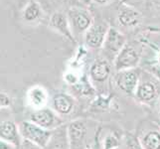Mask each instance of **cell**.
<instances>
[{
	"mask_svg": "<svg viewBox=\"0 0 160 149\" xmlns=\"http://www.w3.org/2000/svg\"><path fill=\"white\" fill-rule=\"evenodd\" d=\"M143 54V45L139 42L130 41L125 44L114 58L112 66L115 72L138 68Z\"/></svg>",
	"mask_w": 160,
	"mask_h": 149,
	"instance_id": "1",
	"label": "cell"
},
{
	"mask_svg": "<svg viewBox=\"0 0 160 149\" xmlns=\"http://www.w3.org/2000/svg\"><path fill=\"white\" fill-rule=\"evenodd\" d=\"M160 97V81L149 72H141L138 87L135 92V99L146 106H151Z\"/></svg>",
	"mask_w": 160,
	"mask_h": 149,
	"instance_id": "2",
	"label": "cell"
},
{
	"mask_svg": "<svg viewBox=\"0 0 160 149\" xmlns=\"http://www.w3.org/2000/svg\"><path fill=\"white\" fill-rule=\"evenodd\" d=\"M67 16L70 22L72 32H73L76 40L78 39L80 35L84 36L86 32L89 30V28L95 22L92 14L87 8L84 7L70 8Z\"/></svg>",
	"mask_w": 160,
	"mask_h": 149,
	"instance_id": "3",
	"label": "cell"
},
{
	"mask_svg": "<svg viewBox=\"0 0 160 149\" xmlns=\"http://www.w3.org/2000/svg\"><path fill=\"white\" fill-rule=\"evenodd\" d=\"M19 131L22 139L30 141L43 149L48 144L53 133V131L44 129L30 120L22 121L19 124Z\"/></svg>",
	"mask_w": 160,
	"mask_h": 149,
	"instance_id": "4",
	"label": "cell"
},
{
	"mask_svg": "<svg viewBox=\"0 0 160 149\" xmlns=\"http://www.w3.org/2000/svg\"><path fill=\"white\" fill-rule=\"evenodd\" d=\"M141 72L139 68L117 72L113 77L115 87L125 96L134 97L140 81Z\"/></svg>",
	"mask_w": 160,
	"mask_h": 149,
	"instance_id": "5",
	"label": "cell"
},
{
	"mask_svg": "<svg viewBox=\"0 0 160 149\" xmlns=\"http://www.w3.org/2000/svg\"><path fill=\"white\" fill-rule=\"evenodd\" d=\"M29 120L39 125L40 127L51 131L64 125V119L59 117L51 107H47L33 110V112L30 114Z\"/></svg>",
	"mask_w": 160,
	"mask_h": 149,
	"instance_id": "6",
	"label": "cell"
},
{
	"mask_svg": "<svg viewBox=\"0 0 160 149\" xmlns=\"http://www.w3.org/2000/svg\"><path fill=\"white\" fill-rule=\"evenodd\" d=\"M68 137L71 149H85L87 144V138L89 135L87 122L84 119H74L67 124Z\"/></svg>",
	"mask_w": 160,
	"mask_h": 149,
	"instance_id": "7",
	"label": "cell"
},
{
	"mask_svg": "<svg viewBox=\"0 0 160 149\" xmlns=\"http://www.w3.org/2000/svg\"><path fill=\"white\" fill-rule=\"evenodd\" d=\"M109 28L107 21H95L84 35L85 46L92 50L102 49Z\"/></svg>",
	"mask_w": 160,
	"mask_h": 149,
	"instance_id": "8",
	"label": "cell"
},
{
	"mask_svg": "<svg viewBox=\"0 0 160 149\" xmlns=\"http://www.w3.org/2000/svg\"><path fill=\"white\" fill-rule=\"evenodd\" d=\"M126 43H128V39L123 33L110 26L102 48L106 53V58L108 59L110 62H113L114 58L118 56V54Z\"/></svg>",
	"mask_w": 160,
	"mask_h": 149,
	"instance_id": "9",
	"label": "cell"
},
{
	"mask_svg": "<svg viewBox=\"0 0 160 149\" xmlns=\"http://www.w3.org/2000/svg\"><path fill=\"white\" fill-rule=\"evenodd\" d=\"M76 103L75 97L67 92H57L51 98V108L62 118L74 112Z\"/></svg>",
	"mask_w": 160,
	"mask_h": 149,
	"instance_id": "10",
	"label": "cell"
},
{
	"mask_svg": "<svg viewBox=\"0 0 160 149\" xmlns=\"http://www.w3.org/2000/svg\"><path fill=\"white\" fill-rule=\"evenodd\" d=\"M117 21L120 27L134 28L141 24L142 15L138 10L131 5L122 4L118 10Z\"/></svg>",
	"mask_w": 160,
	"mask_h": 149,
	"instance_id": "11",
	"label": "cell"
},
{
	"mask_svg": "<svg viewBox=\"0 0 160 149\" xmlns=\"http://www.w3.org/2000/svg\"><path fill=\"white\" fill-rule=\"evenodd\" d=\"M112 62L104 58H98L93 62L89 71V77L92 82L98 85L106 82L112 75Z\"/></svg>",
	"mask_w": 160,
	"mask_h": 149,
	"instance_id": "12",
	"label": "cell"
},
{
	"mask_svg": "<svg viewBox=\"0 0 160 149\" xmlns=\"http://www.w3.org/2000/svg\"><path fill=\"white\" fill-rule=\"evenodd\" d=\"M48 25L52 30L59 33L60 35L65 37L66 39H68L69 41L73 42L75 44L77 43L76 38L73 34V32H72L67 14L61 12V11H56V12H54L50 16Z\"/></svg>",
	"mask_w": 160,
	"mask_h": 149,
	"instance_id": "13",
	"label": "cell"
},
{
	"mask_svg": "<svg viewBox=\"0 0 160 149\" xmlns=\"http://www.w3.org/2000/svg\"><path fill=\"white\" fill-rule=\"evenodd\" d=\"M0 139L19 148L23 140L19 131V125L10 119L1 121L0 122Z\"/></svg>",
	"mask_w": 160,
	"mask_h": 149,
	"instance_id": "14",
	"label": "cell"
},
{
	"mask_svg": "<svg viewBox=\"0 0 160 149\" xmlns=\"http://www.w3.org/2000/svg\"><path fill=\"white\" fill-rule=\"evenodd\" d=\"M26 102L28 106L34 110L46 107L49 102V93L44 87L35 85L31 87L27 92Z\"/></svg>",
	"mask_w": 160,
	"mask_h": 149,
	"instance_id": "15",
	"label": "cell"
},
{
	"mask_svg": "<svg viewBox=\"0 0 160 149\" xmlns=\"http://www.w3.org/2000/svg\"><path fill=\"white\" fill-rule=\"evenodd\" d=\"M44 149H71L67 125L64 124L53 130L51 138Z\"/></svg>",
	"mask_w": 160,
	"mask_h": 149,
	"instance_id": "16",
	"label": "cell"
},
{
	"mask_svg": "<svg viewBox=\"0 0 160 149\" xmlns=\"http://www.w3.org/2000/svg\"><path fill=\"white\" fill-rule=\"evenodd\" d=\"M22 19L28 24L38 23L44 16L43 9L36 0H29L22 10Z\"/></svg>",
	"mask_w": 160,
	"mask_h": 149,
	"instance_id": "17",
	"label": "cell"
},
{
	"mask_svg": "<svg viewBox=\"0 0 160 149\" xmlns=\"http://www.w3.org/2000/svg\"><path fill=\"white\" fill-rule=\"evenodd\" d=\"M143 149H160V129H150L139 137Z\"/></svg>",
	"mask_w": 160,
	"mask_h": 149,
	"instance_id": "18",
	"label": "cell"
},
{
	"mask_svg": "<svg viewBox=\"0 0 160 149\" xmlns=\"http://www.w3.org/2000/svg\"><path fill=\"white\" fill-rule=\"evenodd\" d=\"M120 146V137L115 132H110L103 138L102 149H117Z\"/></svg>",
	"mask_w": 160,
	"mask_h": 149,
	"instance_id": "19",
	"label": "cell"
},
{
	"mask_svg": "<svg viewBox=\"0 0 160 149\" xmlns=\"http://www.w3.org/2000/svg\"><path fill=\"white\" fill-rule=\"evenodd\" d=\"M125 149H143L139 137L135 136L133 133H126L124 136Z\"/></svg>",
	"mask_w": 160,
	"mask_h": 149,
	"instance_id": "20",
	"label": "cell"
},
{
	"mask_svg": "<svg viewBox=\"0 0 160 149\" xmlns=\"http://www.w3.org/2000/svg\"><path fill=\"white\" fill-rule=\"evenodd\" d=\"M64 80L66 81V82L71 86H75L79 82V77L76 75V73L74 72H67V73L65 74L64 76Z\"/></svg>",
	"mask_w": 160,
	"mask_h": 149,
	"instance_id": "21",
	"label": "cell"
},
{
	"mask_svg": "<svg viewBox=\"0 0 160 149\" xmlns=\"http://www.w3.org/2000/svg\"><path fill=\"white\" fill-rule=\"evenodd\" d=\"M11 103H12V101L7 93L0 92V109L11 107Z\"/></svg>",
	"mask_w": 160,
	"mask_h": 149,
	"instance_id": "22",
	"label": "cell"
},
{
	"mask_svg": "<svg viewBox=\"0 0 160 149\" xmlns=\"http://www.w3.org/2000/svg\"><path fill=\"white\" fill-rule=\"evenodd\" d=\"M19 149H43L39 146L33 144L32 142L27 141V140H22V143L19 147Z\"/></svg>",
	"mask_w": 160,
	"mask_h": 149,
	"instance_id": "23",
	"label": "cell"
},
{
	"mask_svg": "<svg viewBox=\"0 0 160 149\" xmlns=\"http://www.w3.org/2000/svg\"><path fill=\"white\" fill-rule=\"evenodd\" d=\"M0 149H19V148L15 147L14 145L10 144V143L4 141L2 139H0Z\"/></svg>",
	"mask_w": 160,
	"mask_h": 149,
	"instance_id": "24",
	"label": "cell"
},
{
	"mask_svg": "<svg viewBox=\"0 0 160 149\" xmlns=\"http://www.w3.org/2000/svg\"><path fill=\"white\" fill-rule=\"evenodd\" d=\"M110 1H112V0H92V3H96L98 5H107Z\"/></svg>",
	"mask_w": 160,
	"mask_h": 149,
	"instance_id": "25",
	"label": "cell"
},
{
	"mask_svg": "<svg viewBox=\"0 0 160 149\" xmlns=\"http://www.w3.org/2000/svg\"><path fill=\"white\" fill-rule=\"evenodd\" d=\"M152 6L156 9H160V0H150Z\"/></svg>",
	"mask_w": 160,
	"mask_h": 149,
	"instance_id": "26",
	"label": "cell"
},
{
	"mask_svg": "<svg viewBox=\"0 0 160 149\" xmlns=\"http://www.w3.org/2000/svg\"><path fill=\"white\" fill-rule=\"evenodd\" d=\"M79 1L82 5H84L85 7L90 6V5L92 3V0H79Z\"/></svg>",
	"mask_w": 160,
	"mask_h": 149,
	"instance_id": "27",
	"label": "cell"
},
{
	"mask_svg": "<svg viewBox=\"0 0 160 149\" xmlns=\"http://www.w3.org/2000/svg\"><path fill=\"white\" fill-rule=\"evenodd\" d=\"M157 62H158V65H160V51L157 54Z\"/></svg>",
	"mask_w": 160,
	"mask_h": 149,
	"instance_id": "28",
	"label": "cell"
},
{
	"mask_svg": "<svg viewBox=\"0 0 160 149\" xmlns=\"http://www.w3.org/2000/svg\"><path fill=\"white\" fill-rule=\"evenodd\" d=\"M85 149H96V148L93 147L92 145H88V146H87V147H86Z\"/></svg>",
	"mask_w": 160,
	"mask_h": 149,
	"instance_id": "29",
	"label": "cell"
},
{
	"mask_svg": "<svg viewBox=\"0 0 160 149\" xmlns=\"http://www.w3.org/2000/svg\"><path fill=\"white\" fill-rule=\"evenodd\" d=\"M159 114H160V109H159Z\"/></svg>",
	"mask_w": 160,
	"mask_h": 149,
	"instance_id": "30",
	"label": "cell"
}]
</instances>
